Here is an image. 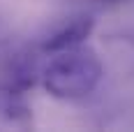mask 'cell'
<instances>
[{
  "label": "cell",
  "mask_w": 134,
  "mask_h": 132,
  "mask_svg": "<svg viewBox=\"0 0 134 132\" xmlns=\"http://www.w3.org/2000/svg\"><path fill=\"white\" fill-rule=\"evenodd\" d=\"M104 65L97 53L83 44L51 53L49 63L42 67V86L55 100H79L86 97L99 86Z\"/></svg>",
  "instance_id": "1"
},
{
  "label": "cell",
  "mask_w": 134,
  "mask_h": 132,
  "mask_svg": "<svg viewBox=\"0 0 134 132\" xmlns=\"http://www.w3.org/2000/svg\"><path fill=\"white\" fill-rule=\"evenodd\" d=\"M95 21L90 16H79V19H72L67 26H63L60 30H55L53 35H49L44 44H42V51L46 53H58V51H67V49H74L81 46L83 42L88 40V35L93 33Z\"/></svg>",
  "instance_id": "2"
}]
</instances>
